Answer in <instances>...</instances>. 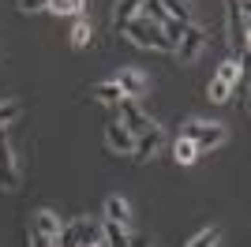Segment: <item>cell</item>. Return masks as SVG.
<instances>
[{
	"mask_svg": "<svg viewBox=\"0 0 251 247\" xmlns=\"http://www.w3.org/2000/svg\"><path fill=\"white\" fill-rule=\"evenodd\" d=\"M124 30H127V38L135 41V45H143V49H157V52H169V49H173V41L161 34V26L150 23L147 15H131V19L124 23Z\"/></svg>",
	"mask_w": 251,
	"mask_h": 247,
	"instance_id": "obj_1",
	"label": "cell"
},
{
	"mask_svg": "<svg viewBox=\"0 0 251 247\" xmlns=\"http://www.w3.org/2000/svg\"><path fill=\"white\" fill-rule=\"evenodd\" d=\"M229 45L236 56L248 52V4L244 0H229Z\"/></svg>",
	"mask_w": 251,
	"mask_h": 247,
	"instance_id": "obj_2",
	"label": "cell"
},
{
	"mask_svg": "<svg viewBox=\"0 0 251 247\" xmlns=\"http://www.w3.org/2000/svg\"><path fill=\"white\" fill-rule=\"evenodd\" d=\"M184 139H191L195 150L206 154V150H218V146L225 143V127H221V124H188V127H184Z\"/></svg>",
	"mask_w": 251,
	"mask_h": 247,
	"instance_id": "obj_3",
	"label": "cell"
},
{
	"mask_svg": "<svg viewBox=\"0 0 251 247\" xmlns=\"http://www.w3.org/2000/svg\"><path fill=\"white\" fill-rule=\"evenodd\" d=\"M0 187L11 191V187H19V165H15V154H11V143L4 127H0Z\"/></svg>",
	"mask_w": 251,
	"mask_h": 247,
	"instance_id": "obj_4",
	"label": "cell"
},
{
	"mask_svg": "<svg viewBox=\"0 0 251 247\" xmlns=\"http://www.w3.org/2000/svg\"><path fill=\"white\" fill-rule=\"evenodd\" d=\"M116 109H120V124H124L131 135H143V131H150V127H154V124L147 120V113H143V109H139L131 98H124V101L116 105Z\"/></svg>",
	"mask_w": 251,
	"mask_h": 247,
	"instance_id": "obj_5",
	"label": "cell"
},
{
	"mask_svg": "<svg viewBox=\"0 0 251 247\" xmlns=\"http://www.w3.org/2000/svg\"><path fill=\"white\" fill-rule=\"evenodd\" d=\"M202 41H206V34H202V30H195V26L188 23V26H184V34H180V41H176V56H180L184 64H188V60H195V56L202 52Z\"/></svg>",
	"mask_w": 251,
	"mask_h": 247,
	"instance_id": "obj_6",
	"label": "cell"
},
{
	"mask_svg": "<svg viewBox=\"0 0 251 247\" xmlns=\"http://www.w3.org/2000/svg\"><path fill=\"white\" fill-rule=\"evenodd\" d=\"M105 143L113 146V150H120V154H131V146H135V135L127 131L124 124H109V127H105Z\"/></svg>",
	"mask_w": 251,
	"mask_h": 247,
	"instance_id": "obj_7",
	"label": "cell"
},
{
	"mask_svg": "<svg viewBox=\"0 0 251 247\" xmlns=\"http://www.w3.org/2000/svg\"><path fill=\"white\" fill-rule=\"evenodd\" d=\"M34 232L56 244V240H60V232H64V225H60V217L52 214V210H42V214L34 217Z\"/></svg>",
	"mask_w": 251,
	"mask_h": 247,
	"instance_id": "obj_8",
	"label": "cell"
},
{
	"mask_svg": "<svg viewBox=\"0 0 251 247\" xmlns=\"http://www.w3.org/2000/svg\"><path fill=\"white\" fill-rule=\"evenodd\" d=\"M116 86L124 90V98H139V94H147V79L139 72H131V68H124V72H116Z\"/></svg>",
	"mask_w": 251,
	"mask_h": 247,
	"instance_id": "obj_9",
	"label": "cell"
},
{
	"mask_svg": "<svg viewBox=\"0 0 251 247\" xmlns=\"http://www.w3.org/2000/svg\"><path fill=\"white\" fill-rule=\"evenodd\" d=\"M157 146H161V131H157V127H150V131L135 135V146H131V154H135L139 161H147V157H154V154H157Z\"/></svg>",
	"mask_w": 251,
	"mask_h": 247,
	"instance_id": "obj_10",
	"label": "cell"
},
{
	"mask_svg": "<svg viewBox=\"0 0 251 247\" xmlns=\"http://www.w3.org/2000/svg\"><path fill=\"white\" fill-rule=\"evenodd\" d=\"M101 240L109 247H131V236H127L124 225H116V221H105L101 225Z\"/></svg>",
	"mask_w": 251,
	"mask_h": 247,
	"instance_id": "obj_11",
	"label": "cell"
},
{
	"mask_svg": "<svg viewBox=\"0 0 251 247\" xmlns=\"http://www.w3.org/2000/svg\"><path fill=\"white\" fill-rule=\"evenodd\" d=\"M105 221H116V225H124L127 228V221H131V214H127V202L124 198H109V202H105Z\"/></svg>",
	"mask_w": 251,
	"mask_h": 247,
	"instance_id": "obj_12",
	"label": "cell"
},
{
	"mask_svg": "<svg viewBox=\"0 0 251 247\" xmlns=\"http://www.w3.org/2000/svg\"><path fill=\"white\" fill-rule=\"evenodd\" d=\"M157 4H161V8L169 11V19L184 23V26L191 23V8H188V0H157Z\"/></svg>",
	"mask_w": 251,
	"mask_h": 247,
	"instance_id": "obj_13",
	"label": "cell"
},
{
	"mask_svg": "<svg viewBox=\"0 0 251 247\" xmlns=\"http://www.w3.org/2000/svg\"><path fill=\"white\" fill-rule=\"evenodd\" d=\"M94 98L101 105H120L124 101V90H120L116 82H101V86H94Z\"/></svg>",
	"mask_w": 251,
	"mask_h": 247,
	"instance_id": "obj_14",
	"label": "cell"
},
{
	"mask_svg": "<svg viewBox=\"0 0 251 247\" xmlns=\"http://www.w3.org/2000/svg\"><path fill=\"white\" fill-rule=\"evenodd\" d=\"M173 157H176L180 165H191L195 157H199V150H195V143H191V139H184V135H180V139H176V150H173Z\"/></svg>",
	"mask_w": 251,
	"mask_h": 247,
	"instance_id": "obj_15",
	"label": "cell"
},
{
	"mask_svg": "<svg viewBox=\"0 0 251 247\" xmlns=\"http://www.w3.org/2000/svg\"><path fill=\"white\" fill-rule=\"evenodd\" d=\"M214 79H218V82H225V86H236V82H240V64H236V60L221 64V68H218V75H214Z\"/></svg>",
	"mask_w": 251,
	"mask_h": 247,
	"instance_id": "obj_16",
	"label": "cell"
},
{
	"mask_svg": "<svg viewBox=\"0 0 251 247\" xmlns=\"http://www.w3.org/2000/svg\"><path fill=\"white\" fill-rule=\"evenodd\" d=\"M45 8H52L56 15H79V11H83V0H49Z\"/></svg>",
	"mask_w": 251,
	"mask_h": 247,
	"instance_id": "obj_17",
	"label": "cell"
},
{
	"mask_svg": "<svg viewBox=\"0 0 251 247\" xmlns=\"http://www.w3.org/2000/svg\"><path fill=\"white\" fill-rule=\"evenodd\" d=\"M143 15H147L150 23H157V26H161V23L169 19V11L161 8V4H157V0H143Z\"/></svg>",
	"mask_w": 251,
	"mask_h": 247,
	"instance_id": "obj_18",
	"label": "cell"
},
{
	"mask_svg": "<svg viewBox=\"0 0 251 247\" xmlns=\"http://www.w3.org/2000/svg\"><path fill=\"white\" fill-rule=\"evenodd\" d=\"M139 8H143V0H120V8H116V23L124 26L131 15H139Z\"/></svg>",
	"mask_w": 251,
	"mask_h": 247,
	"instance_id": "obj_19",
	"label": "cell"
},
{
	"mask_svg": "<svg viewBox=\"0 0 251 247\" xmlns=\"http://www.w3.org/2000/svg\"><path fill=\"white\" fill-rule=\"evenodd\" d=\"M218 240H221V228H206V232H199V236L191 240L188 247H214Z\"/></svg>",
	"mask_w": 251,
	"mask_h": 247,
	"instance_id": "obj_20",
	"label": "cell"
},
{
	"mask_svg": "<svg viewBox=\"0 0 251 247\" xmlns=\"http://www.w3.org/2000/svg\"><path fill=\"white\" fill-rule=\"evenodd\" d=\"M19 113H23L19 101H4V105H0V127H4V124H11V120H19Z\"/></svg>",
	"mask_w": 251,
	"mask_h": 247,
	"instance_id": "obj_21",
	"label": "cell"
},
{
	"mask_svg": "<svg viewBox=\"0 0 251 247\" xmlns=\"http://www.w3.org/2000/svg\"><path fill=\"white\" fill-rule=\"evenodd\" d=\"M72 41H75V49L90 45V26H86V23H75V26H72Z\"/></svg>",
	"mask_w": 251,
	"mask_h": 247,
	"instance_id": "obj_22",
	"label": "cell"
},
{
	"mask_svg": "<svg viewBox=\"0 0 251 247\" xmlns=\"http://www.w3.org/2000/svg\"><path fill=\"white\" fill-rule=\"evenodd\" d=\"M229 94H232V86H225V82H218V79H214V82H210V101H229Z\"/></svg>",
	"mask_w": 251,
	"mask_h": 247,
	"instance_id": "obj_23",
	"label": "cell"
},
{
	"mask_svg": "<svg viewBox=\"0 0 251 247\" xmlns=\"http://www.w3.org/2000/svg\"><path fill=\"white\" fill-rule=\"evenodd\" d=\"M60 247H79V225H68L60 232V240H56Z\"/></svg>",
	"mask_w": 251,
	"mask_h": 247,
	"instance_id": "obj_24",
	"label": "cell"
},
{
	"mask_svg": "<svg viewBox=\"0 0 251 247\" xmlns=\"http://www.w3.org/2000/svg\"><path fill=\"white\" fill-rule=\"evenodd\" d=\"M45 4H49V0H19V8H23V11H42Z\"/></svg>",
	"mask_w": 251,
	"mask_h": 247,
	"instance_id": "obj_25",
	"label": "cell"
},
{
	"mask_svg": "<svg viewBox=\"0 0 251 247\" xmlns=\"http://www.w3.org/2000/svg\"><path fill=\"white\" fill-rule=\"evenodd\" d=\"M30 247H56V244H52V240H45V236H38V232H34V240H30Z\"/></svg>",
	"mask_w": 251,
	"mask_h": 247,
	"instance_id": "obj_26",
	"label": "cell"
},
{
	"mask_svg": "<svg viewBox=\"0 0 251 247\" xmlns=\"http://www.w3.org/2000/svg\"><path fill=\"white\" fill-rule=\"evenodd\" d=\"M86 247H101V244H86Z\"/></svg>",
	"mask_w": 251,
	"mask_h": 247,
	"instance_id": "obj_27",
	"label": "cell"
}]
</instances>
